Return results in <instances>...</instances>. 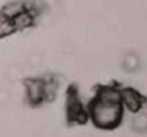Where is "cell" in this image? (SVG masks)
I'll list each match as a JSON object with an SVG mask.
<instances>
[{
	"label": "cell",
	"mask_w": 147,
	"mask_h": 137,
	"mask_svg": "<svg viewBox=\"0 0 147 137\" xmlns=\"http://www.w3.org/2000/svg\"><path fill=\"white\" fill-rule=\"evenodd\" d=\"M121 110H123L121 101H110L97 97L92 106L90 114L93 121L98 127H113L120 121Z\"/></svg>",
	"instance_id": "cell-1"
},
{
	"label": "cell",
	"mask_w": 147,
	"mask_h": 137,
	"mask_svg": "<svg viewBox=\"0 0 147 137\" xmlns=\"http://www.w3.org/2000/svg\"><path fill=\"white\" fill-rule=\"evenodd\" d=\"M22 11H24V7L22 3H9L3 7L1 10V17L4 19H9V20H13L17 14H20Z\"/></svg>",
	"instance_id": "cell-2"
}]
</instances>
